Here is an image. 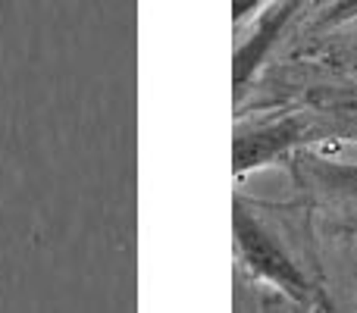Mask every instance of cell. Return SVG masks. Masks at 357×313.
I'll use <instances>...</instances> for the list:
<instances>
[{"label": "cell", "instance_id": "5b68a950", "mask_svg": "<svg viewBox=\"0 0 357 313\" xmlns=\"http://www.w3.org/2000/svg\"><path fill=\"white\" fill-rule=\"evenodd\" d=\"M345 25H357V0H326V3L314 6L310 13H304L295 35L304 38L307 44H314L320 38L342 31Z\"/></svg>", "mask_w": 357, "mask_h": 313}, {"label": "cell", "instance_id": "3957f363", "mask_svg": "<svg viewBox=\"0 0 357 313\" xmlns=\"http://www.w3.org/2000/svg\"><path fill=\"white\" fill-rule=\"evenodd\" d=\"M235 123V144H232V169L235 176L254 172L266 163L291 157L295 151L310 148L317 142H329L323 125L310 113L298 107H257V110H241Z\"/></svg>", "mask_w": 357, "mask_h": 313}, {"label": "cell", "instance_id": "7a4b0ae2", "mask_svg": "<svg viewBox=\"0 0 357 313\" xmlns=\"http://www.w3.org/2000/svg\"><path fill=\"white\" fill-rule=\"evenodd\" d=\"M257 88L254 98H245L238 110L257 107H298L323 125L329 138L357 142V75L320 66H279L260 72L245 91ZM238 91V94H245Z\"/></svg>", "mask_w": 357, "mask_h": 313}, {"label": "cell", "instance_id": "8992f818", "mask_svg": "<svg viewBox=\"0 0 357 313\" xmlns=\"http://www.w3.org/2000/svg\"><path fill=\"white\" fill-rule=\"evenodd\" d=\"M270 0H232V19H235V29H241L245 22H251Z\"/></svg>", "mask_w": 357, "mask_h": 313}, {"label": "cell", "instance_id": "52a82bcc", "mask_svg": "<svg viewBox=\"0 0 357 313\" xmlns=\"http://www.w3.org/2000/svg\"><path fill=\"white\" fill-rule=\"evenodd\" d=\"M354 69H357V56H354Z\"/></svg>", "mask_w": 357, "mask_h": 313}, {"label": "cell", "instance_id": "6da1fadb", "mask_svg": "<svg viewBox=\"0 0 357 313\" xmlns=\"http://www.w3.org/2000/svg\"><path fill=\"white\" fill-rule=\"evenodd\" d=\"M235 254L264 285L314 313H326V285L304 220L279 204L235 194Z\"/></svg>", "mask_w": 357, "mask_h": 313}, {"label": "cell", "instance_id": "277c9868", "mask_svg": "<svg viewBox=\"0 0 357 313\" xmlns=\"http://www.w3.org/2000/svg\"><path fill=\"white\" fill-rule=\"evenodd\" d=\"M291 176L317 204L329 210L357 213V163L301 148L291 154Z\"/></svg>", "mask_w": 357, "mask_h": 313}]
</instances>
